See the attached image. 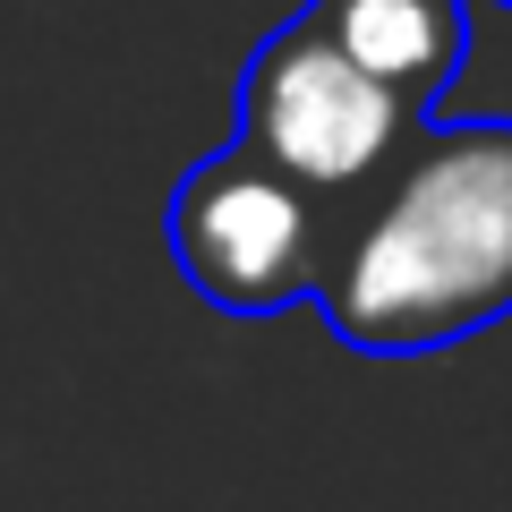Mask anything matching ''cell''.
<instances>
[{
	"label": "cell",
	"mask_w": 512,
	"mask_h": 512,
	"mask_svg": "<svg viewBox=\"0 0 512 512\" xmlns=\"http://www.w3.org/2000/svg\"><path fill=\"white\" fill-rule=\"evenodd\" d=\"M325 325L367 359H419L512 316V128L444 120L393 154L325 256Z\"/></svg>",
	"instance_id": "obj_1"
},
{
	"label": "cell",
	"mask_w": 512,
	"mask_h": 512,
	"mask_svg": "<svg viewBox=\"0 0 512 512\" xmlns=\"http://www.w3.org/2000/svg\"><path fill=\"white\" fill-rule=\"evenodd\" d=\"M410 137H419V111L393 86H376L359 60H342L308 18L274 26L239 77V146L308 197L376 188Z\"/></svg>",
	"instance_id": "obj_2"
},
{
	"label": "cell",
	"mask_w": 512,
	"mask_h": 512,
	"mask_svg": "<svg viewBox=\"0 0 512 512\" xmlns=\"http://www.w3.org/2000/svg\"><path fill=\"white\" fill-rule=\"evenodd\" d=\"M171 256L188 291L231 316H282L325 291L308 188H291L248 146H222L171 188Z\"/></svg>",
	"instance_id": "obj_3"
},
{
	"label": "cell",
	"mask_w": 512,
	"mask_h": 512,
	"mask_svg": "<svg viewBox=\"0 0 512 512\" xmlns=\"http://www.w3.org/2000/svg\"><path fill=\"white\" fill-rule=\"evenodd\" d=\"M299 18L342 60H359L376 86H393L410 111L436 103L461 77V52H470V9L461 0H308Z\"/></svg>",
	"instance_id": "obj_4"
},
{
	"label": "cell",
	"mask_w": 512,
	"mask_h": 512,
	"mask_svg": "<svg viewBox=\"0 0 512 512\" xmlns=\"http://www.w3.org/2000/svg\"><path fill=\"white\" fill-rule=\"evenodd\" d=\"M504 9H512V0H504Z\"/></svg>",
	"instance_id": "obj_5"
}]
</instances>
